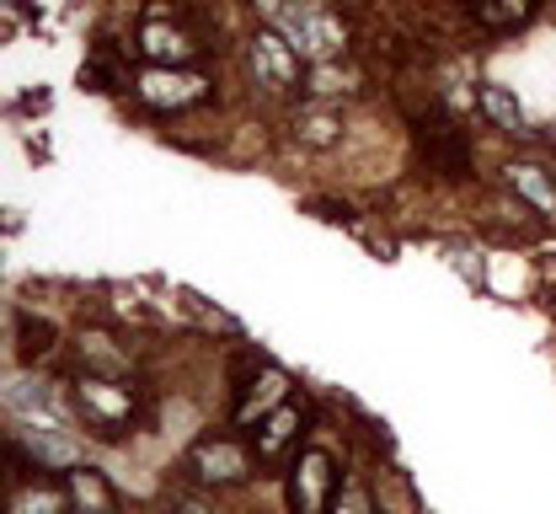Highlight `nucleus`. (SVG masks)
<instances>
[{
	"instance_id": "nucleus-1",
	"label": "nucleus",
	"mask_w": 556,
	"mask_h": 514,
	"mask_svg": "<svg viewBox=\"0 0 556 514\" xmlns=\"http://www.w3.org/2000/svg\"><path fill=\"white\" fill-rule=\"evenodd\" d=\"M70 408L80 424H91V435L102 440H124L139 424V397L113 380V375H91V369H75L70 375Z\"/></svg>"
},
{
	"instance_id": "nucleus-2",
	"label": "nucleus",
	"mask_w": 556,
	"mask_h": 514,
	"mask_svg": "<svg viewBox=\"0 0 556 514\" xmlns=\"http://www.w3.org/2000/svg\"><path fill=\"white\" fill-rule=\"evenodd\" d=\"M263 5H268L274 27L300 54H311V60H338V54H343L348 33L321 0H263Z\"/></svg>"
},
{
	"instance_id": "nucleus-3",
	"label": "nucleus",
	"mask_w": 556,
	"mask_h": 514,
	"mask_svg": "<svg viewBox=\"0 0 556 514\" xmlns=\"http://www.w3.org/2000/svg\"><path fill=\"white\" fill-rule=\"evenodd\" d=\"M338 466L327 450H300L294 466H289V482H283V499H289V514H332L338 510Z\"/></svg>"
},
{
	"instance_id": "nucleus-4",
	"label": "nucleus",
	"mask_w": 556,
	"mask_h": 514,
	"mask_svg": "<svg viewBox=\"0 0 556 514\" xmlns=\"http://www.w3.org/2000/svg\"><path fill=\"white\" fill-rule=\"evenodd\" d=\"M252 444L230 440V435H204V440L188 450V477L199 488H230L241 477H252Z\"/></svg>"
},
{
	"instance_id": "nucleus-5",
	"label": "nucleus",
	"mask_w": 556,
	"mask_h": 514,
	"mask_svg": "<svg viewBox=\"0 0 556 514\" xmlns=\"http://www.w3.org/2000/svg\"><path fill=\"white\" fill-rule=\"evenodd\" d=\"M413 150L444 177H466L471 172V140L466 129H455L444 113H422L413 124Z\"/></svg>"
},
{
	"instance_id": "nucleus-6",
	"label": "nucleus",
	"mask_w": 556,
	"mask_h": 514,
	"mask_svg": "<svg viewBox=\"0 0 556 514\" xmlns=\"http://www.w3.org/2000/svg\"><path fill=\"white\" fill-rule=\"evenodd\" d=\"M135 86H139V97H144V108H155V113H177V108L208 102V75H193V71H182V65H150Z\"/></svg>"
},
{
	"instance_id": "nucleus-7",
	"label": "nucleus",
	"mask_w": 556,
	"mask_h": 514,
	"mask_svg": "<svg viewBox=\"0 0 556 514\" xmlns=\"http://www.w3.org/2000/svg\"><path fill=\"white\" fill-rule=\"evenodd\" d=\"M305 424H311V418H305V408H300L294 397H289V402H278L274 413L252 429V455H257L263 466H278L294 444L305 440Z\"/></svg>"
},
{
	"instance_id": "nucleus-8",
	"label": "nucleus",
	"mask_w": 556,
	"mask_h": 514,
	"mask_svg": "<svg viewBox=\"0 0 556 514\" xmlns=\"http://www.w3.org/2000/svg\"><path fill=\"white\" fill-rule=\"evenodd\" d=\"M252 71L268 91H294L300 86V49L278 27H268V33L252 38Z\"/></svg>"
},
{
	"instance_id": "nucleus-9",
	"label": "nucleus",
	"mask_w": 556,
	"mask_h": 514,
	"mask_svg": "<svg viewBox=\"0 0 556 514\" xmlns=\"http://www.w3.org/2000/svg\"><path fill=\"white\" fill-rule=\"evenodd\" d=\"M278 402H289V380L274 365H257L252 380L236 386V424H263Z\"/></svg>"
},
{
	"instance_id": "nucleus-10",
	"label": "nucleus",
	"mask_w": 556,
	"mask_h": 514,
	"mask_svg": "<svg viewBox=\"0 0 556 514\" xmlns=\"http://www.w3.org/2000/svg\"><path fill=\"white\" fill-rule=\"evenodd\" d=\"M139 49H144L150 65H188L199 54V43L177 22H166V16H144L139 22Z\"/></svg>"
},
{
	"instance_id": "nucleus-11",
	"label": "nucleus",
	"mask_w": 556,
	"mask_h": 514,
	"mask_svg": "<svg viewBox=\"0 0 556 514\" xmlns=\"http://www.w3.org/2000/svg\"><path fill=\"white\" fill-rule=\"evenodd\" d=\"M65 493H70L65 514H118V493H113L108 477L91 472V466H70Z\"/></svg>"
},
{
	"instance_id": "nucleus-12",
	"label": "nucleus",
	"mask_w": 556,
	"mask_h": 514,
	"mask_svg": "<svg viewBox=\"0 0 556 514\" xmlns=\"http://www.w3.org/2000/svg\"><path fill=\"white\" fill-rule=\"evenodd\" d=\"M80 80H86L91 91H108V97H118V91L135 86V75H129V65H124V49H118L113 38H102V43L91 49V60H86Z\"/></svg>"
},
{
	"instance_id": "nucleus-13",
	"label": "nucleus",
	"mask_w": 556,
	"mask_h": 514,
	"mask_svg": "<svg viewBox=\"0 0 556 514\" xmlns=\"http://www.w3.org/2000/svg\"><path fill=\"white\" fill-rule=\"evenodd\" d=\"M11 408L22 413V424H54V429H65V397L49 391L43 380H16L11 386Z\"/></svg>"
},
{
	"instance_id": "nucleus-14",
	"label": "nucleus",
	"mask_w": 556,
	"mask_h": 514,
	"mask_svg": "<svg viewBox=\"0 0 556 514\" xmlns=\"http://www.w3.org/2000/svg\"><path fill=\"white\" fill-rule=\"evenodd\" d=\"M503 183L535 210V215H552L556 221V183L552 172H541V166H530V161H514L508 172H503Z\"/></svg>"
},
{
	"instance_id": "nucleus-15",
	"label": "nucleus",
	"mask_w": 556,
	"mask_h": 514,
	"mask_svg": "<svg viewBox=\"0 0 556 514\" xmlns=\"http://www.w3.org/2000/svg\"><path fill=\"white\" fill-rule=\"evenodd\" d=\"M22 450L38 466H75V440L54 424H22Z\"/></svg>"
},
{
	"instance_id": "nucleus-16",
	"label": "nucleus",
	"mask_w": 556,
	"mask_h": 514,
	"mask_svg": "<svg viewBox=\"0 0 556 514\" xmlns=\"http://www.w3.org/2000/svg\"><path fill=\"white\" fill-rule=\"evenodd\" d=\"M294 140L311 150H332L343 140V118H338V108H305V113H294Z\"/></svg>"
},
{
	"instance_id": "nucleus-17",
	"label": "nucleus",
	"mask_w": 556,
	"mask_h": 514,
	"mask_svg": "<svg viewBox=\"0 0 556 514\" xmlns=\"http://www.w3.org/2000/svg\"><path fill=\"white\" fill-rule=\"evenodd\" d=\"M54 343H60V327H54V322H43V316H33V311L16 316V354H22V365L49 360Z\"/></svg>"
},
{
	"instance_id": "nucleus-18",
	"label": "nucleus",
	"mask_w": 556,
	"mask_h": 514,
	"mask_svg": "<svg viewBox=\"0 0 556 514\" xmlns=\"http://www.w3.org/2000/svg\"><path fill=\"white\" fill-rule=\"evenodd\" d=\"M466 11L482 22L486 33H519L535 11V0H466Z\"/></svg>"
},
{
	"instance_id": "nucleus-19",
	"label": "nucleus",
	"mask_w": 556,
	"mask_h": 514,
	"mask_svg": "<svg viewBox=\"0 0 556 514\" xmlns=\"http://www.w3.org/2000/svg\"><path fill=\"white\" fill-rule=\"evenodd\" d=\"M75 369H91V375H113V380H124L135 365H129L102 333H86V338L75 343Z\"/></svg>"
},
{
	"instance_id": "nucleus-20",
	"label": "nucleus",
	"mask_w": 556,
	"mask_h": 514,
	"mask_svg": "<svg viewBox=\"0 0 556 514\" xmlns=\"http://www.w3.org/2000/svg\"><path fill=\"white\" fill-rule=\"evenodd\" d=\"M482 108H486V118H492L503 135H530V129H525V108H519V97H514L508 86H486Z\"/></svg>"
},
{
	"instance_id": "nucleus-21",
	"label": "nucleus",
	"mask_w": 556,
	"mask_h": 514,
	"mask_svg": "<svg viewBox=\"0 0 556 514\" xmlns=\"http://www.w3.org/2000/svg\"><path fill=\"white\" fill-rule=\"evenodd\" d=\"M65 482H27L22 499H11V514H65Z\"/></svg>"
},
{
	"instance_id": "nucleus-22",
	"label": "nucleus",
	"mask_w": 556,
	"mask_h": 514,
	"mask_svg": "<svg viewBox=\"0 0 556 514\" xmlns=\"http://www.w3.org/2000/svg\"><path fill=\"white\" fill-rule=\"evenodd\" d=\"M338 514H369V499H364V488L353 482V488H343V504H338Z\"/></svg>"
},
{
	"instance_id": "nucleus-23",
	"label": "nucleus",
	"mask_w": 556,
	"mask_h": 514,
	"mask_svg": "<svg viewBox=\"0 0 556 514\" xmlns=\"http://www.w3.org/2000/svg\"><path fill=\"white\" fill-rule=\"evenodd\" d=\"M546 135H552V140H556V124H552V129H546Z\"/></svg>"
}]
</instances>
